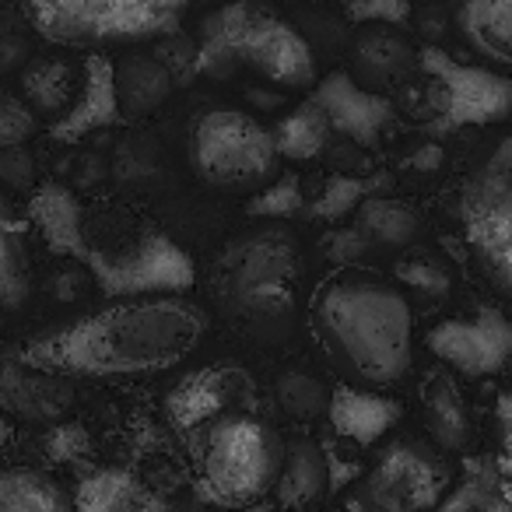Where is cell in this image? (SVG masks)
Segmentation results:
<instances>
[{"instance_id":"obj_1","label":"cell","mask_w":512,"mask_h":512,"mask_svg":"<svg viewBox=\"0 0 512 512\" xmlns=\"http://www.w3.org/2000/svg\"><path fill=\"white\" fill-rule=\"evenodd\" d=\"M207 320L193 302L141 299L102 309L25 351V365L74 376H141L183 362L197 348Z\"/></svg>"},{"instance_id":"obj_2","label":"cell","mask_w":512,"mask_h":512,"mask_svg":"<svg viewBox=\"0 0 512 512\" xmlns=\"http://www.w3.org/2000/svg\"><path fill=\"white\" fill-rule=\"evenodd\" d=\"M313 327L330 362L358 386H393L414 358V313L393 281L341 267L313 295Z\"/></svg>"},{"instance_id":"obj_3","label":"cell","mask_w":512,"mask_h":512,"mask_svg":"<svg viewBox=\"0 0 512 512\" xmlns=\"http://www.w3.org/2000/svg\"><path fill=\"white\" fill-rule=\"evenodd\" d=\"M281 463H285V439L267 421L228 411L207 425L200 477L214 502L232 509L264 502L278 484Z\"/></svg>"},{"instance_id":"obj_4","label":"cell","mask_w":512,"mask_h":512,"mask_svg":"<svg viewBox=\"0 0 512 512\" xmlns=\"http://www.w3.org/2000/svg\"><path fill=\"white\" fill-rule=\"evenodd\" d=\"M278 148L264 123L242 109H207L190 130V165L207 186L256 190L278 172Z\"/></svg>"},{"instance_id":"obj_5","label":"cell","mask_w":512,"mask_h":512,"mask_svg":"<svg viewBox=\"0 0 512 512\" xmlns=\"http://www.w3.org/2000/svg\"><path fill=\"white\" fill-rule=\"evenodd\" d=\"M211 53L242 60L285 88H309L316 81V60L306 39L256 4H235L214 18Z\"/></svg>"},{"instance_id":"obj_6","label":"cell","mask_w":512,"mask_h":512,"mask_svg":"<svg viewBox=\"0 0 512 512\" xmlns=\"http://www.w3.org/2000/svg\"><path fill=\"white\" fill-rule=\"evenodd\" d=\"M299 256L285 232H253L221 256V288L246 313H281L292 302Z\"/></svg>"},{"instance_id":"obj_7","label":"cell","mask_w":512,"mask_h":512,"mask_svg":"<svg viewBox=\"0 0 512 512\" xmlns=\"http://www.w3.org/2000/svg\"><path fill=\"white\" fill-rule=\"evenodd\" d=\"M418 67L432 78V109L435 123L442 130L456 127H481V123L505 120L512 113V81L484 67H463L439 50L435 43H425L418 50Z\"/></svg>"},{"instance_id":"obj_8","label":"cell","mask_w":512,"mask_h":512,"mask_svg":"<svg viewBox=\"0 0 512 512\" xmlns=\"http://www.w3.org/2000/svg\"><path fill=\"white\" fill-rule=\"evenodd\" d=\"M449 481L435 446L400 439L369 470L365 502L372 512H432Z\"/></svg>"},{"instance_id":"obj_9","label":"cell","mask_w":512,"mask_h":512,"mask_svg":"<svg viewBox=\"0 0 512 512\" xmlns=\"http://www.w3.org/2000/svg\"><path fill=\"white\" fill-rule=\"evenodd\" d=\"M467 242L491 285L512 295V179L481 176L463 190Z\"/></svg>"},{"instance_id":"obj_10","label":"cell","mask_w":512,"mask_h":512,"mask_svg":"<svg viewBox=\"0 0 512 512\" xmlns=\"http://www.w3.org/2000/svg\"><path fill=\"white\" fill-rule=\"evenodd\" d=\"M313 102L323 109L327 116L330 130L337 134L351 137L355 144L362 148H372L383 134V127L393 120V106L386 95H376V92H365L351 81V74L337 71L316 88Z\"/></svg>"},{"instance_id":"obj_11","label":"cell","mask_w":512,"mask_h":512,"mask_svg":"<svg viewBox=\"0 0 512 512\" xmlns=\"http://www.w3.org/2000/svg\"><path fill=\"white\" fill-rule=\"evenodd\" d=\"M414 64H418V50L411 46V39L393 32L390 25H376V29L362 32L355 39V50H351L355 74H351V81L365 92L379 95V88L404 81Z\"/></svg>"},{"instance_id":"obj_12","label":"cell","mask_w":512,"mask_h":512,"mask_svg":"<svg viewBox=\"0 0 512 512\" xmlns=\"http://www.w3.org/2000/svg\"><path fill=\"white\" fill-rule=\"evenodd\" d=\"M327 418L341 439L355 442V446H376L400 421V404L386 393L341 386L337 393H330Z\"/></svg>"},{"instance_id":"obj_13","label":"cell","mask_w":512,"mask_h":512,"mask_svg":"<svg viewBox=\"0 0 512 512\" xmlns=\"http://www.w3.org/2000/svg\"><path fill=\"white\" fill-rule=\"evenodd\" d=\"M327 491H330L327 453L309 439L285 442V463H281L278 484H274V495H278L281 509L309 512L313 505L323 502Z\"/></svg>"},{"instance_id":"obj_14","label":"cell","mask_w":512,"mask_h":512,"mask_svg":"<svg viewBox=\"0 0 512 512\" xmlns=\"http://www.w3.org/2000/svg\"><path fill=\"white\" fill-rule=\"evenodd\" d=\"M432 348L460 369L484 372L502 362L505 348H509V330L491 316L477 323H442L439 330H432Z\"/></svg>"},{"instance_id":"obj_15","label":"cell","mask_w":512,"mask_h":512,"mask_svg":"<svg viewBox=\"0 0 512 512\" xmlns=\"http://www.w3.org/2000/svg\"><path fill=\"white\" fill-rule=\"evenodd\" d=\"M0 512H78L71 491L46 470H0Z\"/></svg>"},{"instance_id":"obj_16","label":"cell","mask_w":512,"mask_h":512,"mask_svg":"<svg viewBox=\"0 0 512 512\" xmlns=\"http://www.w3.org/2000/svg\"><path fill=\"white\" fill-rule=\"evenodd\" d=\"M172 74L155 57H127L116 71V99L127 116H148L169 99Z\"/></svg>"},{"instance_id":"obj_17","label":"cell","mask_w":512,"mask_h":512,"mask_svg":"<svg viewBox=\"0 0 512 512\" xmlns=\"http://www.w3.org/2000/svg\"><path fill=\"white\" fill-rule=\"evenodd\" d=\"M425 421L435 449H467L470 442V411L460 397V386L449 376H435L425 393Z\"/></svg>"},{"instance_id":"obj_18","label":"cell","mask_w":512,"mask_h":512,"mask_svg":"<svg viewBox=\"0 0 512 512\" xmlns=\"http://www.w3.org/2000/svg\"><path fill=\"white\" fill-rule=\"evenodd\" d=\"M460 29L484 57L512 64V0H467L460 8Z\"/></svg>"},{"instance_id":"obj_19","label":"cell","mask_w":512,"mask_h":512,"mask_svg":"<svg viewBox=\"0 0 512 512\" xmlns=\"http://www.w3.org/2000/svg\"><path fill=\"white\" fill-rule=\"evenodd\" d=\"M358 232L369 239V246H407L418 235L421 221L414 207L400 204L393 197H365L358 204Z\"/></svg>"},{"instance_id":"obj_20","label":"cell","mask_w":512,"mask_h":512,"mask_svg":"<svg viewBox=\"0 0 512 512\" xmlns=\"http://www.w3.org/2000/svg\"><path fill=\"white\" fill-rule=\"evenodd\" d=\"M271 137H274V148H278V155H285V158H313V155H320L323 144H327L330 123H327V116H323V109L309 99L306 106H299L292 116H285Z\"/></svg>"},{"instance_id":"obj_21","label":"cell","mask_w":512,"mask_h":512,"mask_svg":"<svg viewBox=\"0 0 512 512\" xmlns=\"http://www.w3.org/2000/svg\"><path fill=\"white\" fill-rule=\"evenodd\" d=\"M278 404L285 407L292 418L309 421V418H320V414H327L330 393L323 390L320 379L306 376V372H292V376H285L278 383Z\"/></svg>"},{"instance_id":"obj_22","label":"cell","mask_w":512,"mask_h":512,"mask_svg":"<svg viewBox=\"0 0 512 512\" xmlns=\"http://www.w3.org/2000/svg\"><path fill=\"white\" fill-rule=\"evenodd\" d=\"M365 200V183L355 176H337L327 183V190L320 193V200H316L313 214L316 218H327V221H337L344 218V214L358 211V204Z\"/></svg>"},{"instance_id":"obj_23","label":"cell","mask_w":512,"mask_h":512,"mask_svg":"<svg viewBox=\"0 0 512 512\" xmlns=\"http://www.w3.org/2000/svg\"><path fill=\"white\" fill-rule=\"evenodd\" d=\"M397 278L404 281L411 292L425 295V299H446L449 295V274L442 271L439 264H432V260H421V256L404 260V264L397 267Z\"/></svg>"},{"instance_id":"obj_24","label":"cell","mask_w":512,"mask_h":512,"mask_svg":"<svg viewBox=\"0 0 512 512\" xmlns=\"http://www.w3.org/2000/svg\"><path fill=\"white\" fill-rule=\"evenodd\" d=\"M351 22H376V25H404L411 18V0H351Z\"/></svg>"},{"instance_id":"obj_25","label":"cell","mask_w":512,"mask_h":512,"mask_svg":"<svg viewBox=\"0 0 512 512\" xmlns=\"http://www.w3.org/2000/svg\"><path fill=\"white\" fill-rule=\"evenodd\" d=\"M253 207L260 214H292L302 207V193H299V186H295V179H281V183L271 186L264 197H256Z\"/></svg>"},{"instance_id":"obj_26","label":"cell","mask_w":512,"mask_h":512,"mask_svg":"<svg viewBox=\"0 0 512 512\" xmlns=\"http://www.w3.org/2000/svg\"><path fill=\"white\" fill-rule=\"evenodd\" d=\"M369 249H372L369 239H365L358 228H344V232L330 235V253H334V260L341 267H358V260H362Z\"/></svg>"},{"instance_id":"obj_27","label":"cell","mask_w":512,"mask_h":512,"mask_svg":"<svg viewBox=\"0 0 512 512\" xmlns=\"http://www.w3.org/2000/svg\"><path fill=\"white\" fill-rule=\"evenodd\" d=\"M32 130V120L25 116V109L18 102H4L0 99V144H15L22 141Z\"/></svg>"},{"instance_id":"obj_28","label":"cell","mask_w":512,"mask_h":512,"mask_svg":"<svg viewBox=\"0 0 512 512\" xmlns=\"http://www.w3.org/2000/svg\"><path fill=\"white\" fill-rule=\"evenodd\" d=\"M484 172H488V176H498V179H512V137H505V141L491 151Z\"/></svg>"},{"instance_id":"obj_29","label":"cell","mask_w":512,"mask_h":512,"mask_svg":"<svg viewBox=\"0 0 512 512\" xmlns=\"http://www.w3.org/2000/svg\"><path fill=\"white\" fill-rule=\"evenodd\" d=\"M407 165L418 172H435L442 165V148L439 144H425V148H418L411 158H407Z\"/></svg>"}]
</instances>
